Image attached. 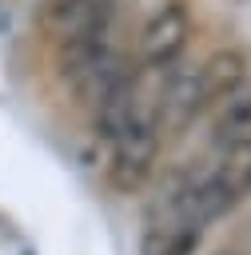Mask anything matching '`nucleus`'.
Wrapping results in <instances>:
<instances>
[{"label": "nucleus", "mask_w": 251, "mask_h": 255, "mask_svg": "<svg viewBox=\"0 0 251 255\" xmlns=\"http://www.w3.org/2000/svg\"><path fill=\"white\" fill-rule=\"evenodd\" d=\"M251 195V147L243 151H223L219 163H211L199 175H187L179 187L167 191V199L195 219L199 227L223 219L227 211H235L243 199Z\"/></svg>", "instance_id": "f03ea898"}, {"label": "nucleus", "mask_w": 251, "mask_h": 255, "mask_svg": "<svg viewBox=\"0 0 251 255\" xmlns=\"http://www.w3.org/2000/svg\"><path fill=\"white\" fill-rule=\"evenodd\" d=\"M187 40H191V16H187V8H183L179 0L155 8L151 20H147L143 32H139V60H143V68L167 72V68L183 56Z\"/></svg>", "instance_id": "7ed1b4c3"}, {"label": "nucleus", "mask_w": 251, "mask_h": 255, "mask_svg": "<svg viewBox=\"0 0 251 255\" xmlns=\"http://www.w3.org/2000/svg\"><path fill=\"white\" fill-rule=\"evenodd\" d=\"M24 255H32V251H24Z\"/></svg>", "instance_id": "0eeeda50"}, {"label": "nucleus", "mask_w": 251, "mask_h": 255, "mask_svg": "<svg viewBox=\"0 0 251 255\" xmlns=\"http://www.w3.org/2000/svg\"><path fill=\"white\" fill-rule=\"evenodd\" d=\"M112 16L116 0H48L44 4V36L52 40L56 68L80 84L112 56Z\"/></svg>", "instance_id": "f257e3e1"}, {"label": "nucleus", "mask_w": 251, "mask_h": 255, "mask_svg": "<svg viewBox=\"0 0 251 255\" xmlns=\"http://www.w3.org/2000/svg\"><path fill=\"white\" fill-rule=\"evenodd\" d=\"M203 239V227L195 219H187L167 195L163 203L151 207L147 227H143V255H195Z\"/></svg>", "instance_id": "20e7f679"}, {"label": "nucleus", "mask_w": 251, "mask_h": 255, "mask_svg": "<svg viewBox=\"0 0 251 255\" xmlns=\"http://www.w3.org/2000/svg\"><path fill=\"white\" fill-rule=\"evenodd\" d=\"M247 72H251V60L243 48H219L211 52L199 68H191V84H195V100L199 108H215L223 96L239 92L247 84Z\"/></svg>", "instance_id": "39448f33"}, {"label": "nucleus", "mask_w": 251, "mask_h": 255, "mask_svg": "<svg viewBox=\"0 0 251 255\" xmlns=\"http://www.w3.org/2000/svg\"><path fill=\"white\" fill-rule=\"evenodd\" d=\"M211 147L219 155L223 151L251 147V88L247 84L215 104V116H211Z\"/></svg>", "instance_id": "423d86ee"}]
</instances>
